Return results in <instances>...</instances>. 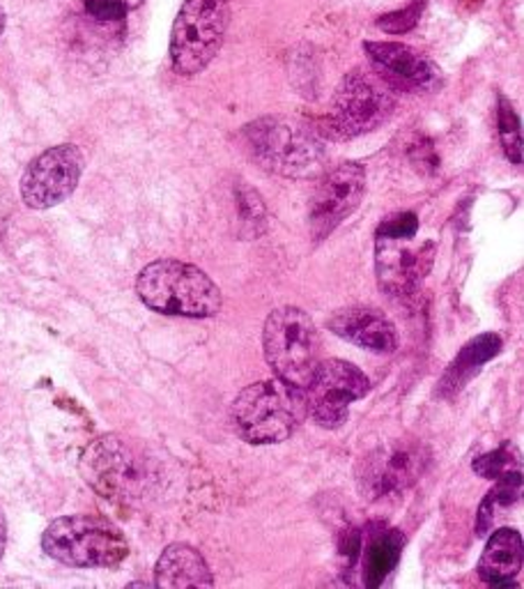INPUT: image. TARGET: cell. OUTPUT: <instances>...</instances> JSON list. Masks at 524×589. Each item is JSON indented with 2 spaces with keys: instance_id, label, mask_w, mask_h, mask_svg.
I'll return each instance as SVG.
<instances>
[{
  "instance_id": "11",
  "label": "cell",
  "mask_w": 524,
  "mask_h": 589,
  "mask_svg": "<svg viewBox=\"0 0 524 589\" xmlns=\"http://www.w3.org/2000/svg\"><path fill=\"white\" fill-rule=\"evenodd\" d=\"M437 247L418 240V233H375V274L384 293L393 297L414 295L435 265Z\"/></svg>"
},
{
  "instance_id": "6",
  "label": "cell",
  "mask_w": 524,
  "mask_h": 589,
  "mask_svg": "<svg viewBox=\"0 0 524 589\" xmlns=\"http://www.w3.org/2000/svg\"><path fill=\"white\" fill-rule=\"evenodd\" d=\"M265 360L276 378L306 388L320 364V335L313 318L299 306H279L262 329Z\"/></svg>"
},
{
  "instance_id": "25",
  "label": "cell",
  "mask_w": 524,
  "mask_h": 589,
  "mask_svg": "<svg viewBox=\"0 0 524 589\" xmlns=\"http://www.w3.org/2000/svg\"><path fill=\"white\" fill-rule=\"evenodd\" d=\"M143 3L145 0H84L88 14L97 21H120Z\"/></svg>"
},
{
  "instance_id": "4",
  "label": "cell",
  "mask_w": 524,
  "mask_h": 589,
  "mask_svg": "<svg viewBox=\"0 0 524 589\" xmlns=\"http://www.w3.org/2000/svg\"><path fill=\"white\" fill-rule=\"evenodd\" d=\"M44 553L76 569H111L122 565L129 544L120 527L101 516H63L42 534Z\"/></svg>"
},
{
  "instance_id": "22",
  "label": "cell",
  "mask_w": 524,
  "mask_h": 589,
  "mask_svg": "<svg viewBox=\"0 0 524 589\" xmlns=\"http://www.w3.org/2000/svg\"><path fill=\"white\" fill-rule=\"evenodd\" d=\"M474 472L485 479H504L509 475L520 472V454L513 445H502L500 449L488 451L474 460Z\"/></svg>"
},
{
  "instance_id": "15",
  "label": "cell",
  "mask_w": 524,
  "mask_h": 589,
  "mask_svg": "<svg viewBox=\"0 0 524 589\" xmlns=\"http://www.w3.org/2000/svg\"><path fill=\"white\" fill-rule=\"evenodd\" d=\"M327 325L338 339L375 355H391L399 348L396 325L373 306H343L331 314Z\"/></svg>"
},
{
  "instance_id": "7",
  "label": "cell",
  "mask_w": 524,
  "mask_h": 589,
  "mask_svg": "<svg viewBox=\"0 0 524 589\" xmlns=\"http://www.w3.org/2000/svg\"><path fill=\"white\" fill-rule=\"evenodd\" d=\"M230 0H185L171 31V63L179 76L200 74L223 44Z\"/></svg>"
},
{
  "instance_id": "3",
  "label": "cell",
  "mask_w": 524,
  "mask_h": 589,
  "mask_svg": "<svg viewBox=\"0 0 524 589\" xmlns=\"http://www.w3.org/2000/svg\"><path fill=\"white\" fill-rule=\"evenodd\" d=\"M255 162L283 177H313L323 171L325 143L302 120L268 116L249 122L242 132Z\"/></svg>"
},
{
  "instance_id": "9",
  "label": "cell",
  "mask_w": 524,
  "mask_h": 589,
  "mask_svg": "<svg viewBox=\"0 0 524 589\" xmlns=\"http://www.w3.org/2000/svg\"><path fill=\"white\" fill-rule=\"evenodd\" d=\"M81 470L92 489L113 502H131L145 491L143 460L118 435L95 440L81 458Z\"/></svg>"
},
{
  "instance_id": "12",
  "label": "cell",
  "mask_w": 524,
  "mask_h": 589,
  "mask_svg": "<svg viewBox=\"0 0 524 589\" xmlns=\"http://www.w3.org/2000/svg\"><path fill=\"white\" fill-rule=\"evenodd\" d=\"M86 168L84 152L74 143H63L44 150L25 166L19 194L31 210H51L65 203L81 183Z\"/></svg>"
},
{
  "instance_id": "16",
  "label": "cell",
  "mask_w": 524,
  "mask_h": 589,
  "mask_svg": "<svg viewBox=\"0 0 524 589\" xmlns=\"http://www.w3.org/2000/svg\"><path fill=\"white\" fill-rule=\"evenodd\" d=\"M479 578L492 587H515L522 571V536L517 530L502 527L488 534L479 559Z\"/></svg>"
},
{
  "instance_id": "10",
  "label": "cell",
  "mask_w": 524,
  "mask_h": 589,
  "mask_svg": "<svg viewBox=\"0 0 524 589\" xmlns=\"http://www.w3.org/2000/svg\"><path fill=\"white\" fill-rule=\"evenodd\" d=\"M371 392V380L346 360H320L304 388L306 415L320 428H340L350 417V405Z\"/></svg>"
},
{
  "instance_id": "26",
  "label": "cell",
  "mask_w": 524,
  "mask_h": 589,
  "mask_svg": "<svg viewBox=\"0 0 524 589\" xmlns=\"http://www.w3.org/2000/svg\"><path fill=\"white\" fill-rule=\"evenodd\" d=\"M6 546H8V519H6V511L0 509V561H3Z\"/></svg>"
},
{
  "instance_id": "23",
  "label": "cell",
  "mask_w": 524,
  "mask_h": 589,
  "mask_svg": "<svg viewBox=\"0 0 524 589\" xmlns=\"http://www.w3.org/2000/svg\"><path fill=\"white\" fill-rule=\"evenodd\" d=\"M424 8H426V0H412V3L403 10L382 14L378 19V29L384 33H391V35L410 33L412 29H416L418 19H422V14H424Z\"/></svg>"
},
{
  "instance_id": "21",
  "label": "cell",
  "mask_w": 524,
  "mask_h": 589,
  "mask_svg": "<svg viewBox=\"0 0 524 589\" xmlns=\"http://www.w3.org/2000/svg\"><path fill=\"white\" fill-rule=\"evenodd\" d=\"M496 124H500V141H502L509 162L520 166L522 164V127H520V118L513 105L504 95L500 97V109H496Z\"/></svg>"
},
{
  "instance_id": "19",
  "label": "cell",
  "mask_w": 524,
  "mask_h": 589,
  "mask_svg": "<svg viewBox=\"0 0 524 589\" xmlns=\"http://www.w3.org/2000/svg\"><path fill=\"white\" fill-rule=\"evenodd\" d=\"M403 553V534L396 530H382L363 550V582L380 587L384 578L396 569Z\"/></svg>"
},
{
  "instance_id": "14",
  "label": "cell",
  "mask_w": 524,
  "mask_h": 589,
  "mask_svg": "<svg viewBox=\"0 0 524 589\" xmlns=\"http://www.w3.org/2000/svg\"><path fill=\"white\" fill-rule=\"evenodd\" d=\"M365 54H369L375 72L389 81L396 90L428 92L435 90L441 81L437 65L407 44L399 42H365Z\"/></svg>"
},
{
  "instance_id": "24",
  "label": "cell",
  "mask_w": 524,
  "mask_h": 589,
  "mask_svg": "<svg viewBox=\"0 0 524 589\" xmlns=\"http://www.w3.org/2000/svg\"><path fill=\"white\" fill-rule=\"evenodd\" d=\"M238 208L244 228H249L251 236H260L265 228V203H262L260 194L247 185L238 192Z\"/></svg>"
},
{
  "instance_id": "1",
  "label": "cell",
  "mask_w": 524,
  "mask_h": 589,
  "mask_svg": "<svg viewBox=\"0 0 524 589\" xmlns=\"http://www.w3.org/2000/svg\"><path fill=\"white\" fill-rule=\"evenodd\" d=\"M137 295L148 309L182 318H212L223 306L221 288L212 276L175 259L145 265L137 276Z\"/></svg>"
},
{
  "instance_id": "17",
  "label": "cell",
  "mask_w": 524,
  "mask_h": 589,
  "mask_svg": "<svg viewBox=\"0 0 524 589\" xmlns=\"http://www.w3.org/2000/svg\"><path fill=\"white\" fill-rule=\"evenodd\" d=\"M154 585L164 589L212 587L215 576L205 557L189 544H171L154 567Z\"/></svg>"
},
{
  "instance_id": "8",
  "label": "cell",
  "mask_w": 524,
  "mask_h": 589,
  "mask_svg": "<svg viewBox=\"0 0 524 589\" xmlns=\"http://www.w3.org/2000/svg\"><path fill=\"white\" fill-rule=\"evenodd\" d=\"M430 460V451L418 440H393L361 458L357 486L373 502L399 498L418 481Z\"/></svg>"
},
{
  "instance_id": "18",
  "label": "cell",
  "mask_w": 524,
  "mask_h": 589,
  "mask_svg": "<svg viewBox=\"0 0 524 589\" xmlns=\"http://www.w3.org/2000/svg\"><path fill=\"white\" fill-rule=\"evenodd\" d=\"M502 350V339L496 335H481L477 339H471L454 360V364L449 367V371L444 373L441 382H439V392L444 396H451L456 392H460L467 382L474 378L481 367L485 362H490L492 357Z\"/></svg>"
},
{
  "instance_id": "5",
  "label": "cell",
  "mask_w": 524,
  "mask_h": 589,
  "mask_svg": "<svg viewBox=\"0 0 524 589\" xmlns=\"http://www.w3.org/2000/svg\"><path fill=\"white\" fill-rule=\"evenodd\" d=\"M396 111V88L375 69H354L338 84L325 118L327 137L334 141L375 132Z\"/></svg>"
},
{
  "instance_id": "27",
  "label": "cell",
  "mask_w": 524,
  "mask_h": 589,
  "mask_svg": "<svg viewBox=\"0 0 524 589\" xmlns=\"http://www.w3.org/2000/svg\"><path fill=\"white\" fill-rule=\"evenodd\" d=\"M3 31H6V12L0 8V35H3Z\"/></svg>"
},
{
  "instance_id": "13",
  "label": "cell",
  "mask_w": 524,
  "mask_h": 589,
  "mask_svg": "<svg viewBox=\"0 0 524 589\" xmlns=\"http://www.w3.org/2000/svg\"><path fill=\"white\" fill-rule=\"evenodd\" d=\"M365 194V168L359 162H343L323 175L310 196L308 226L316 240H325L361 205Z\"/></svg>"
},
{
  "instance_id": "2",
  "label": "cell",
  "mask_w": 524,
  "mask_h": 589,
  "mask_svg": "<svg viewBox=\"0 0 524 589\" xmlns=\"http://www.w3.org/2000/svg\"><path fill=\"white\" fill-rule=\"evenodd\" d=\"M304 419V390L281 378L253 382L232 401L234 430L249 445L285 443Z\"/></svg>"
},
{
  "instance_id": "20",
  "label": "cell",
  "mask_w": 524,
  "mask_h": 589,
  "mask_svg": "<svg viewBox=\"0 0 524 589\" xmlns=\"http://www.w3.org/2000/svg\"><path fill=\"white\" fill-rule=\"evenodd\" d=\"M520 495H522V472L496 479L494 489L481 502L477 516V536H488L496 527V523H500L520 502Z\"/></svg>"
}]
</instances>
